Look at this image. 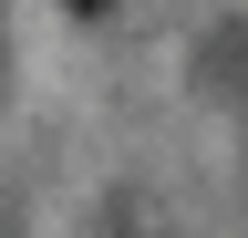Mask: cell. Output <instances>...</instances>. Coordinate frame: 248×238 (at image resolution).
Here are the masks:
<instances>
[{"label": "cell", "mask_w": 248, "mask_h": 238, "mask_svg": "<svg viewBox=\"0 0 248 238\" xmlns=\"http://www.w3.org/2000/svg\"><path fill=\"white\" fill-rule=\"evenodd\" d=\"M73 11H104V0H73Z\"/></svg>", "instance_id": "obj_1"}]
</instances>
